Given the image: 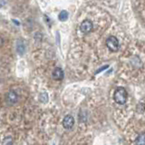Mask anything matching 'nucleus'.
Segmentation results:
<instances>
[{
	"label": "nucleus",
	"mask_w": 145,
	"mask_h": 145,
	"mask_svg": "<svg viewBox=\"0 0 145 145\" xmlns=\"http://www.w3.org/2000/svg\"><path fill=\"white\" fill-rule=\"evenodd\" d=\"M39 101L42 103H46L48 102V94L46 93H41L39 95Z\"/></svg>",
	"instance_id": "nucleus-9"
},
{
	"label": "nucleus",
	"mask_w": 145,
	"mask_h": 145,
	"mask_svg": "<svg viewBox=\"0 0 145 145\" xmlns=\"http://www.w3.org/2000/svg\"><path fill=\"white\" fill-rule=\"evenodd\" d=\"M63 125L66 130H71L74 125V117L71 115H66L63 118Z\"/></svg>",
	"instance_id": "nucleus-5"
},
{
	"label": "nucleus",
	"mask_w": 145,
	"mask_h": 145,
	"mask_svg": "<svg viewBox=\"0 0 145 145\" xmlns=\"http://www.w3.org/2000/svg\"><path fill=\"white\" fill-rule=\"evenodd\" d=\"M53 78L56 81H61L63 79V71L61 69L60 67L54 68V70L53 71Z\"/></svg>",
	"instance_id": "nucleus-6"
},
{
	"label": "nucleus",
	"mask_w": 145,
	"mask_h": 145,
	"mask_svg": "<svg viewBox=\"0 0 145 145\" xmlns=\"http://www.w3.org/2000/svg\"><path fill=\"white\" fill-rule=\"evenodd\" d=\"M135 142L138 143V144H143L144 143V134L140 135L139 137L137 138V140H136Z\"/></svg>",
	"instance_id": "nucleus-10"
},
{
	"label": "nucleus",
	"mask_w": 145,
	"mask_h": 145,
	"mask_svg": "<svg viewBox=\"0 0 145 145\" xmlns=\"http://www.w3.org/2000/svg\"><path fill=\"white\" fill-rule=\"evenodd\" d=\"M114 101L120 104V105H123L127 102V98H128V93H127L126 90L123 87H118L114 92Z\"/></svg>",
	"instance_id": "nucleus-1"
},
{
	"label": "nucleus",
	"mask_w": 145,
	"mask_h": 145,
	"mask_svg": "<svg viewBox=\"0 0 145 145\" xmlns=\"http://www.w3.org/2000/svg\"><path fill=\"white\" fill-rule=\"evenodd\" d=\"M18 102V94L15 91H9L7 95V103L9 105H14Z\"/></svg>",
	"instance_id": "nucleus-4"
},
{
	"label": "nucleus",
	"mask_w": 145,
	"mask_h": 145,
	"mask_svg": "<svg viewBox=\"0 0 145 145\" xmlns=\"http://www.w3.org/2000/svg\"><path fill=\"white\" fill-rule=\"evenodd\" d=\"M25 45L24 44V42H22L21 40H18L16 43V52L20 54V56H23L25 54Z\"/></svg>",
	"instance_id": "nucleus-7"
},
{
	"label": "nucleus",
	"mask_w": 145,
	"mask_h": 145,
	"mask_svg": "<svg viewBox=\"0 0 145 145\" xmlns=\"http://www.w3.org/2000/svg\"><path fill=\"white\" fill-rule=\"evenodd\" d=\"M58 18H59V20L63 22V21H65L68 19V12L65 11V10H63L60 12V14L58 15Z\"/></svg>",
	"instance_id": "nucleus-8"
},
{
	"label": "nucleus",
	"mask_w": 145,
	"mask_h": 145,
	"mask_svg": "<svg viewBox=\"0 0 145 145\" xmlns=\"http://www.w3.org/2000/svg\"><path fill=\"white\" fill-rule=\"evenodd\" d=\"M12 143H13V140L11 137H7L3 140V144H12Z\"/></svg>",
	"instance_id": "nucleus-11"
},
{
	"label": "nucleus",
	"mask_w": 145,
	"mask_h": 145,
	"mask_svg": "<svg viewBox=\"0 0 145 145\" xmlns=\"http://www.w3.org/2000/svg\"><path fill=\"white\" fill-rule=\"evenodd\" d=\"M106 45L108 49L112 52H117L120 47V43L115 36H109L106 40Z\"/></svg>",
	"instance_id": "nucleus-2"
},
{
	"label": "nucleus",
	"mask_w": 145,
	"mask_h": 145,
	"mask_svg": "<svg viewBox=\"0 0 145 145\" xmlns=\"http://www.w3.org/2000/svg\"><path fill=\"white\" fill-rule=\"evenodd\" d=\"M93 25L90 20H84V22H82V24L80 25V30L84 34H89L90 32L93 31Z\"/></svg>",
	"instance_id": "nucleus-3"
},
{
	"label": "nucleus",
	"mask_w": 145,
	"mask_h": 145,
	"mask_svg": "<svg viewBox=\"0 0 145 145\" xmlns=\"http://www.w3.org/2000/svg\"><path fill=\"white\" fill-rule=\"evenodd\" d=\"M143 109H144V105H143V103L140 102L138 105H137V110L140 112H143Z\"/></svg>",
	"instance_id": "nucleus-12"
},
{
	"label": "nucleus",
	"mask_w": 145,
	"mask_h": 145,
	"mask_svg": "<svg viewBox=\"0 0 145 145\" xmlns=\"http://www.w3.org/2000/svg\"><path fill=\"white\" fill-rule=\"evenodd\" d=\"M109 67V65H104V66H103V67H101V68H99V69L96 71V72H95V74H99L100 72H103V70H105V69H107V68Z\"/></svg>",
	"instance_id": "nucleus-13"
}]
</instances>
